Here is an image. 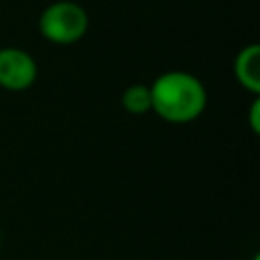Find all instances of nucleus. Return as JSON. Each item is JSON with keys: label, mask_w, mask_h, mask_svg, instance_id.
<instances>
[{"label": "nucleus", "mask_w": 260, "mask_h": 260, "mask_svg": "<svg viewBox=\"0 0 260 260\" xmlns=\"http://www.w3.org/2000/svg\"><path fill=\"white\" fill-rule=\"evenodd\" d=\"M152 110L169 124H189L207 106V91L199 77L187 71H167L150 85Z\"/></svg>", "instance_id": "obj_1"}, {"label": "nucleus", "mask_w": 260, "mask_h": 260, "mask_svg": "<svg viewBox=\"0 0 260 260\" xmlns=\"http://www.w3.org/2000/svg\"><path fill=\"white\" fill-rule=\"evenodd\" d=\"M87 26L89 18L85 8L69 0L49 4L39 18L41 35L55 45H73L81 41L87 32Z\"/></svg>", "instance_id": "obj_2"}, {"label": "nucleus", "mask_w": 260, "mask_h": 260, "mask_svg": "<svg viewBox=\"0 0 260 260\" xmlns=\"http://www.w3.org/2000/svg\"><path fill=\"white\" fill-rule=\"evenodd\" d=\"M37 61L18 47L0 49V87L8 91H24L37 81Z\"/></svg>", "instance_id": "obj_3"}, {"label": "nucleus", "mask_w": 260, "mask_h": 260, "mask_svg": "<svg viewBox=\"0 0 260 260\" xmlns=\"http://www.w3.org/2000/svg\"><path fill=\"white\" fill-rule=\"evenodd\" d=\"M234 75L238 83L252 95L260 93V47L256 43L244 47L234 61Z\"/></svg>", "instance_id": "obj_4"}, {"label": "nucleus", "mask_w": 260, "mask_h": 260, "mask_svg": "<svg viewBox=\"0 0 260 260\" xmlns=\"http://www.w3.org/2000/svg\"><path fill=\"white\" fill-rule=\"evenodd\" d=\"M122 108L132 116H142L152 110L150 102V87L144 83L128 85L122 93Z\"/></svg>", "instance_id": "obj_5"}, {"label": "nucleus", "mask_w": 260, "mask_h": 260, "mask_svg": "<svg viewBox=\"0 0 260 260\" xmlns=\"http://www.w3.org/2000/svg\"><path fill=\"white\" fill-rule=\"evenodd\" d=\"M248 120H250V130L254 134H258L260 132V98L258 95H254V102L248 112Z\"/></svg>", "instance_id": "obj_6"}, {"label": "nucleus", "mask_w": 260, "mask_h": 260, "mask_svg": "<svg viewBox=\"0 0 260 260\" xmlns=\"http://www.w3.org/2000/svg\"><path fill=\"white\" fill-rule=\"evenodd\" d=\"M252 260H260V254H256V256H254V258H252Z\"/></svg>", "instance_id": "obj_7"}, {"label": "nucleus", "mask_w": 260, "mask_h": 260, "mask_svg": "<svg viewBox=\"0 0 260 260\" xmlns=\"http://www.w3.org/2000/svg\"><path fill=\"white\" fill-rule=\"evenodd\" d=\"M0 242H2V232H0Z\"/></svg>", "instance_id": "obj_8"}]
</instances>
